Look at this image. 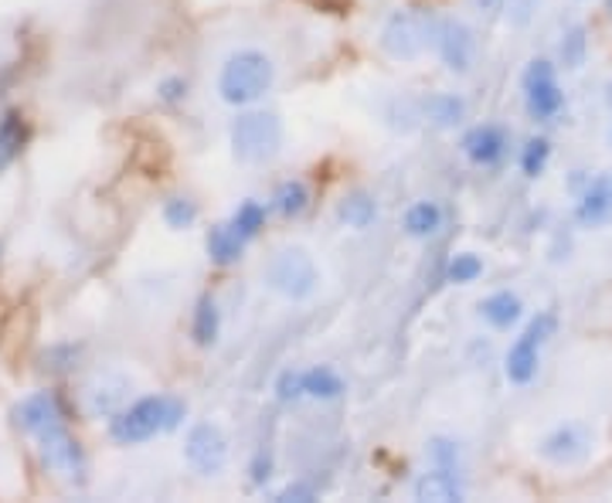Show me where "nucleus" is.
<instances>
[{"mask_svg":"<svg viewBox=\"0 0 612 503\" xmlns=\"http://www.w3.org/2000/svg\"><path fill=\"white\" fill-rule=\"evenodd\" d=\"M188 405L174 395H150L133 401L130 409H119L110 418V436L119 446H140L161 433H174L184 422Z\"/></svg>","mask_w":612,"mask_h":503,"instance_id":"nucleus-1","label":"nucleus"},{"mask_svg":"<svg viewBox=\"0 0 612 503\" xmlns=\"http://www.w3.org/2000/svg\"><path fill=\"white\" fill-rule=\"evenodd\" d=\"M276 65L259 48H239L218 72V95L228 106H252L272 89Z\"/></svg>","mask_w":612,"mask_h":503,"instance_id":"nucleus-2","label":"nucleus"},{"mask_svg":"<svg viewBox=\"0 0 612 503\" xmlns=\"http://www.w3.org/2000/svg\"><path fill=\"white\" fill-rule=\"evenodd\" d=\"M263 280H266V286L276 296L293 299V304H303V299H310L317 293L320 269H317L314 256L303 245H283L266 259Z\"/></svg>","mask_w":612,"mask_h":503,"instance_id":"nucleus-3","label":"nucleus"},{"mask_svg":"<svg viewBox=\"0 0 612 503\" xmlns=\"http://www.w3.org/2000/svg\"><path fill=\"white\" fill-rule=\"evenodd\" d=\"M232 154L239 164H266L283 146V119L269 109H248L232 122Z\"/></svg>","mask_w":612,"mask_h":503,"instance_id":"nucleus-4","label":"nucleus"},{"mask_svg":"<svg viewBox=\"0 0 612 503\" xmlns=\"http://www.w3.org/2000/svg\"><path fill=\"white\" fill-rule=\"evenodd\" d=\"M436 24L439 17H432L429 11L408 8L395 11L385 28H381V52L392 55L395 62H412L425 52V44L436 38Z\"/></svg>","mask_w":612,"mask_h":503,"instance_id":"nucleus-5","label":"nucleus"},{"mask_svg":"<svg viewBox=\"0 0 612 503\" xmlns=\"http://www.w3.org/2000/svg\"><path fill=\"white\" fill-rule=\"evenodd\" d=\"M554 331H558L554 313H538L524 326V334L510 344L507 361H503L510 385H531L534 382V374H538V364H541V347L548 344V337Z\"/></svg>","mask_w":612,"mask_h":503,"instance_id":"nucleus-6","label":"nucleus"},{"mask_svg":"<svg viewBox=\"0 0 612 503\" xmlns=\"http://www.w3.org/2000/svg\"><path fill=\"white\" fill-rule=\"evenodd\" d=\"M35 439H38V449H41V460L51 473L68 476V480H82L86 476V452H82L79 442H75V436L68 433L65 418L48 422L44 429L35 433Z\"/></svg>","mask_w":612,"mask_h":503,"instance_id":"nucleus-7","label":"nucleus"},{"mask_svg":"<svg viewBox=\"0 0 612 503\" xmlns=\"http://www.w3.org/2000/svg\"><path fill=\"white\" fill-rule=\"evenodd\" d=\"M184 460L201 476H218L228 463V436L215 422H197L184 439Z\"/></svg>","mask_w":612,"mask_h":503,"instance_id":"nucleus-8","label":"nucleus"},{"mask_svg":"<svg viewBox=\"0 0 612 503\" xmlns=\"http://www.w3.org/2000/svg\"><path fill=\"white\" fill-rule=\"evenodd\" d=\"M524 103L534 119H551L565 106V95H561L554 65L548 59H534L524 72Z\"/></svg>","mask_w":612,"mask_h":503,"instance_id":"nucleus-9","label":"nucleus"},{"mask_svg":"<svg viewBox=\"0 0 612 503\" xmlns=\"http://www.w3.org/2000/svg\"><path fill=\"white\" fill-rule=\"evenodd\" d=\"M432 44H436V52L443 59V65L456 75H467L473 68V59H476V38L473 31L467 28L459 17H439L436 24V38H432Z\"/></svg>","mask_w":612,"mask_h":503,"instance_id":"nucleus-10","label":"nucleus"},{"mask_svg":"<svg viewBox=\"0 0 612 503\" xmlns=\"http://www.w3.org/2000/svg\"><path fill=\"white\" fill-rule=\"evenodd\" d=\"M589 449H592L589 429H585V425H575V422L558 425V429H551L538 442V452L554 466H575V463H582L585 456H589Z\"/></svg>","mask_w":612,"mask_h":503,"instance_id":"nucleus-11","label":"nucleus"},{"mask_svg":"<svg viewBox=\"0 0 612 503\" xmlns=\"http://www.w3.org/2000/svg\"><path fill=\"white\" fill-rule=\"evenodd\" d=\"M463 154L476 167H494L507 154V133L497 122H480L463 137Z\"/></svg>","mask_w":612,"mask_h":503,"instance_id":"nucleus-12","label":"nucleus"},{"mask_svg":"<svg viewBox=\"0 0 612 503\" xmlns=\"http://www.w3.org/2000/svg\"><path fill=\"white\" fill-rule=\"evenodd\" d=\"M55 418H65L62 415V405H59V398L51 395V391H38V395H28L21 401V405H14V425L21 433H38L44 429L48 422H55Z\"/></svg>","mask_w":612,"mask_h":503,"instance_id":"nucleus-13","label":"nucleus"},{"mask_svg":"<svg viewBox=\"0 0 612 503\" xmlns=\"http://www.w3.org/2000/svg\"><path fill=\"white\" fill-rule=\"evenodd\" d=\"M412 493H416V500H429V503H456V500L467 496V487H463V480H459L452 469L436 466L432 473L419 476Z\"/></svg>","mask_w":612,"mask_h":503,"instance_id":"nucleus-14","label":"nucleus"},{"mask_svg":"<svg viewBox=\"0 0 612 503\" xmlns=\"http://www.w3.org/2000/svg\"><path fill=\"white\" fill-rule=\"evenodd\" d=\"M126 377L119 374H99L86 385V409L89 415H116L126 398Z\"/></svg>","mask_w":612,"mask_h":503,"instance_id":"nucleus-15","label":"nucleus"},{"mask_svg":"<svg viewBox=\"0 0 612 503\" xmlns=\"http://www.w3.org/2000/svg\"><path fill=\"white\" fill-rule=\"evenodd\" d=\"M419 109H422V119L429 126H436V130H452L467 119V103L452 92H432V95H422L419 99Z\"/></svg>","mask_w":612,"mask_h":503,"instance_id":"nucleus-16","label":"nucleus"},{"mask_svg":"<svg viewBox=\"0 0 612 503\" xmlns=\"http://www.w3.org/2000/svg\"><path fill=\"white\" fill-rule=\"evenodd\" d=\"M575 218L582 224H589V229H596V224L612 218V178L589 181V188L582 191L578 205H575Z\"/></svg>","mask_w":612,"mask_h":503,"instance_id":"nucleus-17","label":"nucleus"},{"mask_svg":"<svg viewBox=\"0 0 612 503\" xmlns=\"http://www.w3.org/2000/svg\"><path fill=\"white\" fill-rule=\"evenodd\" d=\"M480 317L487 320L494 331H510L521 317H524V304L518 293L510 289H500V293H490L487 299L480 304Z\"/></svg>","mask_w":612,"mask_h":503,"instance_id":"nucleus-18","label":"nucleus"},{"mask_svg":"<svg viewBox=\"0 0 612 503\" xmlns=\"http://www.w3.org/2000/svg\"><path fill=\"white\" fill-rule=\"evenodd\" d=\"M24 143H28V122L17 109L4 113V119H0V170H8L21 157Z\"/></svg>","mask_w":612,"mask_h":503,"instance_id":"nucleus-19","label":"nucleus"},{"mask_svg":"<svg viewBox=\"0 0 612 503\" xmlns=\"http://www.w3.org/2000/svg\"><path fill=\"white\" fill-rule=\"evenodd\" d=\"M405 235L408 238H432L443 229V208L439 201H416L412 208L405 211Z\"/></svg>","mask_w":612,"mask_h":503,"instance_id":"nucleus-20","label":"nucleus"},{"mask_svg":"<svg viewBox=\"0 0 612 503\" xmlns=\"http://www.w3.org/2000/svg\"><path fill=\"white\" fill-rule=\"evenodd\" d=\"M248 242L239 238V232L232 229V224H215V229L208 232V259L215 266H235L242 259Z\"/></svg>","mask_w":612,"mask_h":503,"instance_id":"nucleus-21","label":"nucleus"},{"mask_svg":"<svg viewBox=\"0 0 612 503\" xmlns=\"http://www.w3.org/2000/svg\"><path fill=\"white\" fill-rule=\"evenodd\" d=\"M337 218L347 224V229H368V224L378 218V201L368 194V191H350L341 197V205H337Z\"/></svg>","mask_w":612,"mask_h":503,"instance_id":"nucleus-22","label":"nucleus"},{"mask_svg":"<svg viewBox=\"0 0 612 503\" xmlns=\"http://www.w3.org/2000/svg\"><path fill=\"white\" fill-rule=\"evenodd\" d=\"M191 334L197 347H212L221 334V313L218 304L212 296H201L197 299V310H194V323H191Z\"/></svg>","mask_w":612,"mask_h":503,"instance_id":"nucleus-23","label":"nucleus"},{"mask_svg":"<svg viewBox=\"0 0 612 503\" xmlns=\"http://www.w3.org/2000/svg\"><path fill=\"white\" fill-rule=\"evenodd\" d=\"M303 391L306 398H317V401H334L341 398L347 388H344V377L330 367H310L303 371Z\"/></svg>","mask_w":612,"mask_h":503,"instance_id":"nucleus-24","label":"nucleus"},{"mask_svg":"<svg viewBox=\"0 0 612 503\" xmlns=\"http://www.w3.org/2000/svg\"><path fill=\"white\" fill-rule=\"evenodd\" d=\"M306 208H310V188L303 181H283L272 194V211L283 218H299Z\"/></svg>","mask_w":612,"mask_h":503,"instance_id":"nucleus-25","label":"nucleus"},{"mask_svg":"<svg viewBox=\"0 0 612 503\" xmlns=\"http://www.w3.org/2000/svg\"><path fill=\"white\" fill-rule=\"evenodd\" d=\"M228 224H232V229L239 232L242 242H252L255 235L263 232V224H266V208L259 205V201L248 197V201H242L239 211L232 215V221H228Z\"/></svg>","mask_w":612,"mask_h":503,"instance_id":"nucleus-26","label":"nucleus"},{"mask_svg":"<svg viewBox=\"0 0 612 503\" xmlns=\"http://www.w3.org/2000/svg\"><path fill=\"white\" fill-rule=\"evenodd\" d=\"M480 275H483V262H480V256H473V252H459L446 269V280L456 286H470L480 280Z\"/></svg>","mask_w":612,"mask_h":503,"instance_id":"nucleus-27","label":"nucleus"},{"mask_svg":"<svg viewBox=\"0 0 612 503\" xmlns=\"http://www.w3.org/2000/svg\"><path fill=\"white\" fill-rule=\"evenodd\" d=\"M548 160H551V143H548L545 137L527 140L524 154H521V170L527 173V178H541L545 167H548Z\"/></svg>","mask_w":612,"mask_h":503,"instance_id":"nucleus-28","label":"nucleus"},{"mask_svg":"<svg viewBox=\"0 0 612 503\" xmlns=\"http://www.w3.org/2000/svg\"><path fill=\"white\" fill-rule=\"evenodd\" d=\"M164 221L170 224V229H191V224L197 221V205L191 197H170L164 205Z\"/></svg>","mask_w":612,"mask_h":503,"instance_id":"nucleus-29","label":"nucleus"},{"mask_svg":"<svg viewBox=\"0 0 612 503\" xmlns=\"http://www.w3.org/2000/svg\"><path fill=\"white\" fill-rule=\"evenodd\" d=\"M276 398L279 401H286V405H290V401H299V398H306V391H303V371H283V374H279L276 377Z\"/></svg>","mask_w":612,"mask_h":503,"instance_id":"nucleus-30","label":"nucleus"},{"mask_svg":"<svg viewBox=\"0 0 612 503\" xmlns=\"http://www.w3.org/2000/svg\"><path fill=\"white\" fill-rule=\"evenodd\" d=\"M429 460L436 463V466H446V469H456V463H459V446L452 442V439H432L429 442Z\"/></svg>","mask_w":612,"mask_h":503,"instance_id":"nucleus-31","label":"nucleus"},{"mask_svg":"<svg viewBox=\"0 0 612 503\" xmlns=\"http://www.w3.org/2000/svg\"><path fill=\"white\" fill-rule=\"evenodd\" d=\"M582 52H585V35H582V28H575V31L565 38V44H561L565 65H569V68H578V65H582Z\"/></svg>","mask_w":612,"mask_h":503,"instance_id":"nucleus-32","label":"nucleus"},{"mask_svg":"<svg viewBox=\"0 0 612 503\" xmlns=\"http://www.w3.org/2000/svg\"><path fill=\"white\" fill-rule=\"evenodd\" d=\"M188 95V82L184 79H164L161 82V99L164 103H177V99Z\"/></svg>","mask_w":612,"mask_h":503,"instance_id":"nucleus-33","label":"nucleus"},{"mask_svg":"<svg viewBox=\"0 0 612 503\" xmlns=\"http://www.w3.org/2000/svg\"><path fill=\"white\" fill-rule=\"evenodd\" d=\"M276 500H317V490L310 483H290Z\"/></svg>","mask_w":612,"mask_h":503,"instance_id":"nucleus-34","label":"nucleus"},{"mask_svg":"<svg viewBox=\"0 0 612 503\" xmlns=\"http://www.w3.org/2000/svg\"><path fill=\"white\" fill-rule=\"evenodd\" d=\"M609 11H612V0H609Z\"/></svg>","mask_w":612,"mask_h":503,"instance_id":"nucleus-35","label":"nucleus"},{"mask_svg":"<svg viewBox=\"0 0 612 503\" xmlns=\"http://www.w3.org/2000/svg\"><path fill=\"white\" fill-rule=\"evenodd\" d=\"M609 140H612V130H609Z\"/></svg>","mask_w":612,"mask_h":503,"instance_id":"nucleus-36","label":"nucleus"}]
</instances>
